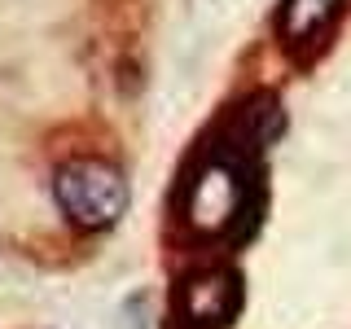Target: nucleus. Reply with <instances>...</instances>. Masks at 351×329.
<instances>
[{"label":"nucleus","mask_w":351,"mask_h":329,"mask_svg":"<svg viewBox=\"0 0 351 329\" xmlns=\"http://www.w3.org/2000/svg\"><path fill=\"white\" fill-rule=\"evenodd\" d=\"M255 162L246 154L215 145L202 162L189 171L180 189V224L202 241H228L246 237L255 228L259 211V180Z\"/></svg>","instance_id":"f257e3e1"},{"label":"nucleus","mask_w":351,"mask_h":329,"mask_svg":"<svg viewBox=\"0 0 351 329\" xmlns=\"http://www.w3.org/2000/svg\"><path fill=\"white\" fill-rule=\"evenodd\" d=\"M53 197H58L62 215L71 219L80 233H106L123 219L132 189L123 167H114L110 158L97 154H75L66 158L58 175H53Z\"/></svg>","instance_id":"f03ea898"},{"label":"nucleus","mask_w":351,"mask_h":329,"mask_svg":"<svg viewBox=\"0 0 351 329\" xmlns=\"http://www.w3.org/2000/svg\"><path fill=\"white\" fill-rule=\"evenodd\" d=\"M241 312V277L228 263H197L176 281V325L180 329H228Z\"/></svg>","instance_id":"7ed1b4c3"},{"label":"nucleus","mask_w":351,"mask_h":329,"mask_svg":"<svg viewBox=\"0 0 351 329\" xmlns=\"http://www.w3.org/2000/svg\"><path fill=\"white\" fill-rule=\"evenodd\" d=\"M347 0H281L277 9V40L290 53H316L329 40V31L338 27Z\"/></svg>","instance_id":"20e7f679"}]
</instances>
